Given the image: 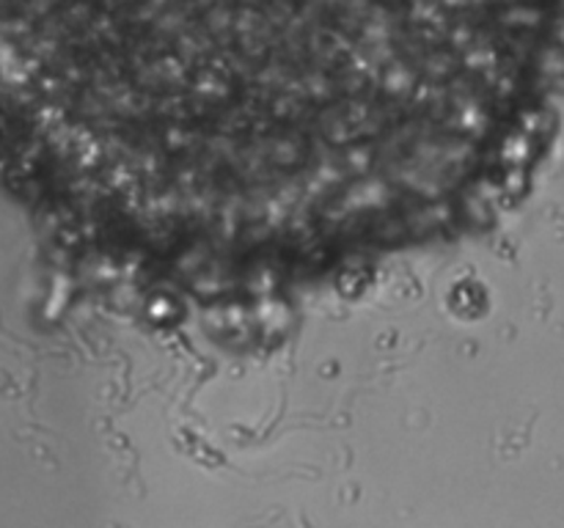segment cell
I'll return each instance as SVG.
<instances>
[{"mask_svg":"<svg viewBox=\"0 0 564 528\" xmlns=\"http://www.w3.org/2000/svg\"><path fill=\"white\" fill-rule=\"evenodd\" d=\"M99 256L275 289L477 218L532 0H36Z\"/></svg>","mask_w":564,"mask_h":528,"instance_id":"obj_1","label":"cell"}]
</instances>
